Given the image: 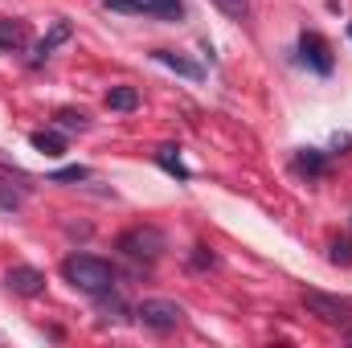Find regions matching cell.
<instances>
[{
	"label": "cell",
	"mask_w": 352,
	"mask_h": 348,
	"mask_svg": "<svg viewBox=\"0 0 352 348\" xmlns=\"http://www.w3.org/2000/svg\"><path fill=\"white\" fill-rule=\"evenodd\" d=\"M119 250L127 254V259H160L164 254V234L160 230H152V226H135V230H127L123 238H119Z\"/></svg>",
	"instance_id": "4"
},
{
	"label": "cell",
	"mask_w": 352,
	"mask_h": 348,
	"mask_svg": "<svg viewBox=\"0 0 352 348\" xmlns=\"http://www.w3.org/2000/svg\"><path fill=\"white\" fill-rule=\"evenodd\" d=\"M135 320L144 328H152V332H173V328H180V320H184V307L173 303V299H144L135 307Z\"/></svg>",
	"instance_id": "3"
},
{
	"label": "cell",
	"mask_w": 352,
	"mask_h": 348,
	"mask_svg": "<svg viewBox=\"0 0 352 348\" xmlns=\"http://www.w3.org/2000/svg\"><path fill=\"white\" fill-rule=\"evenodd\" d=\"M111 12H135V17H160V21H180L184 4L180 0H102Z\"/></svg>",
	"instance_id": "5"
},
{
	"label": "cell",
	"mask_w": 352,
	"mask_h": 348,
	"mask_svg": "<svg viewBox=\"0 0 352 348\" xmlns=\"http://www.w3.org/2000/svg\"><path fill=\"white\" fill-rule=\"evenodd\" d=\"M349 340H352V336H349Z\"/></svg>",
	"instance_id": "22"
},
{
	"label": "cell",
	"mask_w": 352,
	"mask_h": 348,
	"mask_svg": "<svg viewBox=\"0 0 352 348\" xmlns=\"http://www.w3.org/2000/svg\"><path fill=\"white\" fill-rule=\"evenodd\" d=\"M102 102H107V111H123V115H127V111L140 107V90L135 87H111Z\"/></svg>",
	"instance_id": "10"
},
{
	"label": "cell",
	"mask_w": 352,
	"mask_h": 348,
	"mask_svg": "<svg viewBox=\"0 0 352 348\" xmlns=\"http://www.w3.org/2000/svg\"><path fill=\"white\" fill-rule=\"evenodd\" d=\"M209 4H217L230 21H246L250 17V0H209Z\"/></svg>",
	"instance_id": "16"
},
{
	"label": "cell",
	"mask_w": 352,
	"mask_h": 348,
	"mask_svg": "<svg viewBox=\"0 0 352 348\" xmlns=\"http://www.w3.org/2000/svg\"><path fill=\"white\" fill-rule=\"evenodd\" d=\"M29 144H33L41 156H62V152H66V140H62L58 131H33Z\"/></svg>",
	"instance_id": "12"
},
{
	"label": "cell",
	"mask_w": 352,
	"mask_h": 348,
	"mask_svg": "<svg viewBox=\"0 0 352 348\" xmlns=\"http://www.w3.org/2000/svg\"><path fill=\"white\" fill-rule=\"evenodd\" d=\"M62 279L74 287V291H82V295H107V291H115V266L107 259H98V254H66L62 259Z\"/></svg>",
	"instance_id": "1"
},
{
	"label": "cell",
	"mask_w": 352,
	"mask_h": 348,
	"mask_svg": "<svg viewBox=\"0 0 352 348\" xmlns=\"http://www.w3.org/2000/svg\"><path fill=\"white\" fill-rule=\"evenodd\" d=\"M349 37H352V25H349Z\"/></svg>",
	"instance_id": "21"
},
{
	"label": "cell",
	"mask_w": 352,
	"mask_h": 348,
	"mask_svg": "<svg viewBox=\"0 0 352 348\" xmlns=\"http://www.w3.org/2000/svg\"><path fill=\"white\" fill-rule=\"evenodd\" d=\"M328 259L336 262V266H340V262H344V266H352V238H344V242H332V254H328Z\"/></svg>",
	"instance_id": "18"
},
{
	"label": "cell",
	"mask_w": 352,
	"mask_h": 348,
	"mask_svg": "<svg viewBox=\"0 0 352 348\" xmlns=\"http://www.w3.org/2000/svg\"><path fill=\"white\" fill-rule=\"evenodd\" d=\"M156 164H160L164 173H173L176 180H188V168L180 164V156H176V148H160V152H156Z\"/></svg>",
	"instance_id": "13"
},
{
	"label": "cell",
	"mask_w": 352,
	"mask_h": 348,
	"mask_svg": "<svg viewBox=\"0 0 352 348\" xmlns=\"http://www.w3.org/2000/svg\"><path fill=\"white\" fill-rule=\"evenodd\" d=\"M4 287H8L12 295L33 299V295H41V291H45V274H41L37 266H12V270L4 274Z\"/></svg>",
	"instance_id": "7"
},
{
	"label": "cell",
	"mask_w": 352,
	"mask_h": 348,
	"mask_svg": "<svg viewBox=\"0 0 352 348\" xmlns=\"http://www.w3.org/2000/svg\"><path fill=\"white\" fill-rule=\"evenodd\" d=\"M152 58H156V62H164V66L176 70V74H184V78H201V66H197V62H184V58L173 54V50H156Z\"/></svg>",
	"instance_id": "11"
},
{
	"label": "cell",
	"mask_w": 352,
	"mask_h": 348,
	"mask_svg": "<svg viewBox=\"0 0 352 348\" xmlns=\"http://www.w3.org/2000/svg\"><path fill=\"white\" fill-rule=\"evenodd\" d=\"M29 45V29H25V21H0V50L4 54H16V50H25Z\"/></svg>",
	"instance_id": "8"
},
{
	"label": "cell",
	"mask_w": 352,
	"mask_h": 348,
	"mask_svg": "<svg viewBox=\"0 0 352 348\" xmlns=\"http://www.w3.org/2000/svg\"><path fill=\"white\" fill-rule=\"evenodd\" d=\"M295 164H299V173H307V176H320L328 164H324V156L316 152V148H303L299 156H295Z\"/></svg>",
	"instance_id": "14"
},
{
	"label": "cell",
	"mask_w": 352,
	"mask_h": 348,
	"mask_svg": "<svg viewBox=\"0 0 352 348\" xmlns=\"http://www.w3.org/2000/svg\"><path fill=\"white\" fill-rule=\"evenodd\" d=\"M299 299H303L307 316H316L320 324H332V328H344V324H352V299L324 295V291H303Z\"/></svg>",
	"instance_id": "2"
},
{
	"label": "cell",
	"mask_w": 352,
	"mask_h": 348,
	"mask_svg": "<svg viewBox=\"0 0 352 348\" xmlns=\"http://www.w3.org/2000/svg\"><path fill=\"white\" fill-rule=\"evenodd\" d=\"M66 37H70V21H58V25H54V33L37 41V50H33V66H41V62H45V58H50V54H54Z\"/></svg>",
	"instance_id": "9"
},
{
	"label": "cell",
	"mask_w": 352,
	"mask_h": 348,
	"mask_svg": "<svg viewBox=\"0 0 352 348\" xmlns=\"http://www.w3.org/2000/svg\"><path fill=\"white\" fill-rule=\"evenodd\" d=\"M21 201H25L21 193H12L8 184H0V209H21Z\"/></svg>",
	"instance_id": "19"
},
{
	"label": "cell",
	"mask_w": 352,
	"mask_h": 348,
	"mask_svg": "<svg viewBox=\"0 0 352 348\" xmlns=\"http://www.w3.org/2000/svg\"><path fill=\"white\" fill-rule=\"evenodd\" d=\"M54 123H58V127H66V131H87V115H82V111H74V107H62V111L54 115Z\"/></svg>",
	"instance_id": "15"
},
{
	"label": "cell",
	"mask_w": 352,
	"mask_h": 348,
	"mask_svg": "<svg viewBox=\"0 0 352 348\" xmlns=\"http://www.w3.org/2000/svg\"><path fill=\"white\" fill-rule=\"evenodd\" d=\"M50 180H54V184H62V180H90V168L87 164H70V168H58Z\"/></svg>",
	"instance_id": "17"
},
{
	"label": "cell",
	"mask_w": 352,
	"mask_h": 348,
	"mask_svg": "<svg viewBox=\"0 0 352 348\" xmlns=\"http://www.w3.org/2000/svg\"><path fill=\"white\" fill-rule=\"evenodd\" d=\"M299 62L307 66V70H316V74H332V50H328V41L320 37V33H299Z\"/></svg>",
	"instance_id": "6"
},
{
	"label": "cell",
	"mask_w": 352,
	"mask_h": 348,
	"mask_svg": "<svg viewBox=\"0 0 352 348\" xmlns=\"http://www.w3.org/2000/svg\"><path fill=\"white\" fill-rule=\"evenodd\" d=\"M0 180H21V184L29 188V176L21 173V168H12V164H0Z\"/></svg>",
	"instance_id": "20"
}]
</instances>
